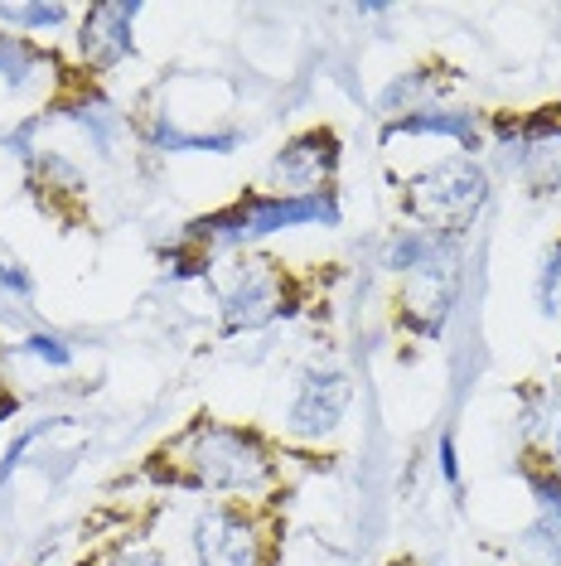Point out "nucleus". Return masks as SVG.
<instances>
[{
	"label": "nucleus",
	"mask_w": 561,
	"mask_h": 566,
	"mask_svg": "<svg viewBox=\"0 0 561 566\" xmlns=\"http://www.w3.org/2000/svg\"><path fill=\"white\" fill-rule=\"evenodd\" d=\"M170 465H180L174 484L184 489H223V494H252L276 474V460L252 431L223 427V421H194L170 446Z\"/></svg>",
	"instance_id": "nucleus-1"
},
{
	"label": "nucleus",
	"mask_w": 561,
	"mask_h": 566,
	"mask_svg": "<svg viewBox=\"0 0 561 566\" xmlns=\"http://www.w3.org/2000/svg\"><path fill=\"white\" fill-rule=\"evenodd\" d=\"M388 266L402 276V315L406 325L426 339H436L445 315H451L455 301V266H461V252H455V238L441 233H402L388 248Z\"/></svg>",
	"instance_id": "nucleus-2"
},
{
	"label": "nucleus",
	"mask_w": 561,
	"mask_h": 566,
	"mask_svg": "<svg viewBox=\"0 0 561 566\" xmlns=\"http://www.w3.org/2000/svg\"><path fill=\"white\" fill-rule=\"evenodd\" d=\"M305 223H339L335 199H290V195H247L237 199L233 209L209 213L199 223L184 228V248L209 252V248H242V242H257L266 233H280V228H305Z\"/></svg>",
	"instance_id": "nucleus-3"
},
{
	"label": "nucleus",
	"mask_w": 561,
	"mask_h": 566,
	"mask_svg": "<svg viewBox=\"0 0 561 566\" xmlns=\"http://www.w3.org/2000/svg\"><path fill=\"white\" fill-rule=\"evenodd\" d=\"M484 203H489V175L475 165V156L441 160L436 170H421L406 185L412 218H421L426 233H441V238H461L479 218Z\"/></svg>",
	"instance_id": "nucleus-4"
},
{
	"label": "nucleus",
	"mask_w": 561,
	"mask_h": 566,
	"mask_svg": "<svg viewBox=\"0 0 561 566\" xmlns=\"http://www.w3.org/2000/svg\"><path fill=\"white\" fill-rule=\"evenodd\" d=\"M219 305H223V329H262L276 315H290V295H286V276L276 262L266 256H237L227 266V276L219 281Z\"/></svg>",
	"instance_id": "nucleus-5"
},
{
	"label": "nucleus",
	"mask_w": 561,
	"mask_h": 566,
	"mask_svg": "<svg viewBox=\"0 0 561 566\" xmlns=\"http://www.w3.org/2000/svg\"><path fill=\"white\" fill-rule=\"evenodd\" d=\"M504 165L532 185V195H557L561 189V107H542L528 122L499 117Z\"/></svg>",
	"instance_id": "nucleus-6"
},
{
	"label": "nucleus",
	"mask_w": 561,
	"mask_h": 566,
	"mask_svg": "<svg viewBox=\"0 0 561 566\" xmlns=\"http://www.w3.org/2000/svg\"><path fill=\"white\" fill-rule=\"evenodd\" d=\"M339 170V136L315 126V132H300L286 150L272 160V195H290V199H320L329 195V179Z\"/></svg>",
	"instance_id": "nucleus-7"
},
{
	"label": "nucleus",
	"mask_w": 561,
	"mask_h": 566,
	"mask_svg": "<svg viewBox=\"0 0 561 566\" xmlns=\"http://www.w3.org/2000/svg\"><path fill=\"white\" fill-rule=\"evenodd\" d=\"M349 397H353V382L343 368H305L300 388L290 397L286 427L305 436V441H320V436L339 431L343 411H349Z\"/></svg>",
	"instance_id": "nucleus-8"
},
{
	"label": "nucleus",
	"mask_w": 561,
	"mask_h": 566,
	"mask_svg": "<svg viewBox=\"0 0 561 566\" xmlns=\"http://www.w3.org/2000/svg\"><path fill=\"white\" fill-rule=\"evenodd\" d=\"M194 566H262V537L233 509H203L194 518Z\"/></svg>",
	"instance_id": "nucleus-9"
},
{
	"label": "nucleus",
	"mask_w": 561,
	"mask_h": 566,
	"mask_svg": "<svg viewBox=\"0 0 561 566\" xmlns=\"http://www.w3.org/2000/svg\"><path fill=\"white\" fill-rule=\"evenodd\" d=\"M140 15L136 0H97V6H87L83 15V30H78V49L83 59L93 63L97 73L117 69L121 59H131V24Z\"/></svg>",
	"instance_id": "nucleus-10"
},
{
	"label": "nucleus",
	"mask_w": 561,
	"mask_h": 566,
	"mask_svg": "<svg viewBox=\"0 0 561 566\" xmlns=\"http://www.w3.org/2000/svg\"><path fill=\"white\" fill-rule=\"evenodd\" d=\"M528 484L538 499V518H532L522 547L538 566H561V474H528Z\"/></svg>",
	"instance_id": "nucleus-11"
},
{
	"label": "nucleus",
	"mask_w": 561,
	"mask_h": 566,
	"mask_svg": "<svg viewBox=\"0 0 561 566\" xmlns=\"http://www.w3.org/2000/svg\"><path fill=\"white\" fill-rule=\"evenodd\" d=\"M382 136H451L455 146H465L469 156L479 150V117L465 107H436V102H426V107H412L402 122H392Z\"/></svg>",
	"instance_id": "nucleus-12"
},
{
	"label": "nucleus",
	"mask_w": 561,
	"mask_h": 566,
	"mask_svg": "<svg viewBox=\"0 0 561 566\" xmlns=\"http://www.w3.org/2000/svg\"><path fill=\"white\" fill-rule=\"evenodd\" d=\"M44 63H54V59H49L44 49H34L24 34H0V78L10 87H30L40 78Z\"/></svg>",
	"instance_id": "nucleus-13"
},
{
	"label": "nucleus",
	"mask_w": 561,
	"mask_h": 566,
	"mask_svg": "<svg viewBox=\"0 0 561 566\" xmlns=\"http://www.w3.org/2000/svg\"><path fill=\"white\" fill-rule=\"evenodd\" d=\"M150 146L156 150H213V156H227V150L237 146L233 132H219V136H199V132H180L170 117H156V126H150Z\"/></svg>",
	"instance_id": "nucleus-14"
},
{
	"label": "nucleus",
	"mask_w": 561,
	"mask_h": 566,
	"mask_svg": "<svg viewBox=\"0 0 561 566\" xmlns=\"http://www.w3.org/2000/svg\"><path fill=\"white\" fill-rule=\"evenodd\" d=\"M68 117L78 122L83 132L93 136L102 150H112V146H117V136H121V117H117V112L107 107V102H83V107H73Z\"/></svg>",
	"instance_id": "nucleus-15"
},
{
	"label": "nucleus",
	"mask_w": 561,
	"mask_h": 566,
	"mask_svg": "<svg viewBox=\"0 0 561 566\" xmlns=\"http://www.w3.org/2000/svg\"><path fill=\"white\" fill-rule=\"evenodd\" d=\"M24 305H30V276L0 262V319H20Z\"/></svg>",
	"instance_id": "nucleus-16"
},
{
	"label": "nucleus",
	"mask_w": 561,
	"mask_h": 566,
	"mask_svg": "<svg viewBox=\"0 0 561 566\" xmlns=\"http://www.w3.org/2000/svg\"><path fill=\"white\" fill-rule=\"evenodd\" d=\"M0 20L20 24V30H54V24L68 20L63 6H0Z\"/></svg>",
	"instance_id": "nucleus-17"
},
{
	"label": "nucleus",
	"mask_w": 561,
	"mask_h": 566,
	"mask_svg": "<svg viewBox=\"0 0 561 566\" xmlns=\"http://www.w3.org/2000/svg\"><path fill=\"white\" fill-rule=\"evenodd\" d=\"M20 354L40 358V364H49V368H68L73 364V349L59 339V334H30V339L20 344Z\"/></svg>",
	"instance_id": "nucleus-18"
},
{
	"label": "nucleus",
	"mask_w": 561,
	"mask_h": 566,
	"mask_svg": "<svg viewBox=\"0 0 561 566\" xmlns=\"http://www.w3.org/2000/svg\"><path fill=\"white\" fill-rule=\"evenodd\" d=\"M538 301H542V311H547V315H557V311H561V256H557V252L547 256V266H542Z\"/></svg>",
	"instance_id": "nucleus-19"
},
{
	"label": "nucleus",
	"mask_w": 561,
	"mask_h": 566,
	"mask_svg": "<svg viewBox=\"0 0 561 566\" xmlns=\"http://www.w3.org/2000/svg\"><path fill=\"white\" fill-rule=\"evenodd\" d=\"M49 427H54V421H49ZM49 427H34V431H24V436H15V446H10V450H6V460H0V484H6V480H10V474H15V470H20L24 450H30L34 441H40V436H44Z\"/></svg>",
	"instance_id": "nucleus-20"
},
{
	"label": "nucleus",
	"mask_w": 561,
	"mask_h": 566,
	"mask_svg": "<svg viewBox=\"0 0 561 566\" xmlns=\"http://www.w3.org/2000/svg\"><path fill=\"white\" fill-rule=\"evenodd\" d=\"M107 566H170V557L156 547H136V552H121V557H112Z\"/></svg>",
	"instance_id": "nucleus-21"
},
{
	"label": "nucleus",
	"mask_w": 561,
	"mask_h": 566,
	"mask_svg": "<svg viewBox=\"0 0 561 566\" xmlns=\"http://www.w3.org/2000/svg\"><path fill=\"white\" fill-rule=\"evenodd\" d=\"M441 474H445V484H461V460H455L451 436H441Z\"/></svg>",
	"instance_id": "nucleus-22"
},
{
	"label": "nucleus",
	"mask_w": 561,
	"mask_h": 566,
	"mask_svg": "<svg viewBox=\"0 0 561 566\" xmlns=\"http://www.w3.org/2000/svg\"><path fill=\"white\" fill-rule=\"evenodd\" d=\"M547 441H552V455H557V474H561V397L552 402V421H547Z\"/></svg>",
	"instance_id": "nucleus-23"
},
{
	"label": "nucleus",
	"mask_w": 561,
	"mask_h": 566,
	"mask_svg": "<svg viewBox=\"0 0 561 566\" xmlns=\"http://www.w3.org/2000/svg\"><path fill=\"white\" fill-rule=\"evenodd\" d=\"M0 411H15V397H6V392H0Z\"/></svg>",
	"instance_id": "nucleus-24"
},
{
	"label": "nucleus",
	"mask_w": 561,
	"mask_h": 566,
	"mask_svg": "<svg viewBox=\"0 0 561 566\" xmlns=\"http://www.w3.org/2000/svg\"><path fill=\"white\" fill-rule=\"evenodd\" d=\"M557 256H561V242H557Z\"/></svg>",
	"instance_id": "nucleus-25"
},
{
	"label": "nucleus",
	"mask_w": 561,
	"mask_h": 566,
	"mask_svg": "<svg viewBox=\"0 0 561 566\" xmlns=\"http://www.w3.org/2000/svg\"><path fill=\"white\" fill-rule=\"evenodd\" d=\"M402 566H406V562H402Z\"/></svg>",
	"instance_id": "nucleus-26"
}]
</instances>
